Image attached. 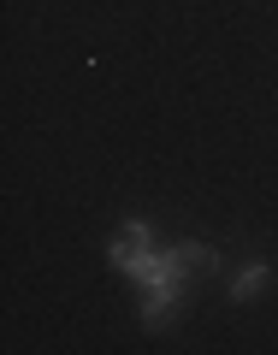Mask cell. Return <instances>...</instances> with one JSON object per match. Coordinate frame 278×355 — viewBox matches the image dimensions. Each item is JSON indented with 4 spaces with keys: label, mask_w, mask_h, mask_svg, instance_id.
I'll use <instances>...</instances> for the list:
<instances>
[{
    "label": "cell",
    "mask_w": 278,
    "mask_h": 355,
    "mask_svg": "<svg viewBox=\"0 0 278 355\" xmlns=\"http://www.w3.org/2000/svg\"><path fill=\"white\" fill-rule=\"evenodd\" d=\"M261 284H266V266H249V272H243V279H237V296H254V291H261Z\"/></svg>",
    "instance_id": "obj_1"
}]
</instances>
